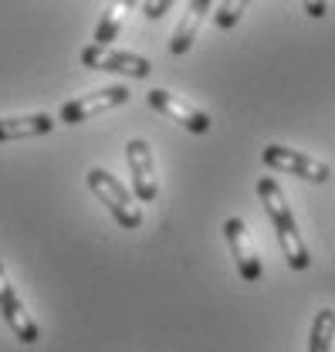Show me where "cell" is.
Listing matches in <instances>:
<instances>
[{
  "label": "cell",
  "instance_id": "52a82bcc",
  "mask_svg": "<svg viewBox=\"0 0 335 352\" xmlns=\"http://www.w3.org/2000/svg\"><path fill=\"white\" fill-rule=\"evenodd\" d=\"M126 163H129V173H132V193H136V200L139 204H153L160 197V176H156L153 146L146 139H129Z\"/></svg>",
  "mask_w": 335,
  "mask_h": 352
},
{
  "label": "cell",
  "instance_id": "5bb4252c",
  "mask_svg": "<svg viewBox=\"0 0 335 352\" xmlns=\"http://www.w3.org/2000/svg\"><path fill=\"white\" fill-rule=\"evenodd\" d=\"M248 7H251V0H220V7L213 10V24L224 28V31H230V28L241 24V17L248 14Z\"/></svg>",
  "mask_w": 335,
  "mask_h": 352
},
{
  "label": "cell",
  "instance_id": "ba28073f",
  "mask_svg": "<svg viewBox=\"0 0 335 352\" xmlns=\"http://www.w3.org/2000/svg\"><path fill=\"white\" fill-rule=\"evenodd\" d=\"M146 102L156 109V112H163L166 119H173V122H180L183 129L197 132V135H204V132H210V116L204 112V109H197L193 102H186V98H180V95H173V91H166V88H149L146 91Z\"/></svg>",
  "mask_w": 335,
  "mask_h": 352
},
{
  "label": "cell",
  "instance_id": "3957f363",
  "mask_svg": "<svg viewBox=\"0 0 335 352\" xmlns=\"http://www.w3.org/2000/svg\"><path fill=\"white\" fill-rule=\"evenodd\" d=\"M261 163H264L268 170H274V173L298 176V179H308V183H329V176H332L329 163H322V160H315V156H308V153H301V149H288V146H281V142L264 146Z\"/></svg>",
  "mask_w": 335,
  "mask_h": 352
},
{
  "label": "cell",
  "instance_id": "7a4b0ae2",
  "mask_svg": "<svg viewBox=\"0 0 335 352\" xmlns=\"http://www.w3.org/2000/svg\"><path fill=\"white\" fill-rule=\"evenodd\" d=\"M85 183H88V190L105 204V210L116 217L119 227H126V230H136V227H142V207L136 204V197L129 193L126 186L116 179V176L109 173V170H102V166H91L88 173H85Z\"/></svg>",
  "mask_w": 335,
  "mask_h": 352
},
{
  "label": "cell",
  "instance_id": "9a60e30c",
  "mask_svg": "<svg viewBox=\"0 0 335 352\" xmlns=\"http://www.w3.org/2000/svg\"><path fill=\"white\" fill-rule=\"evenodd\" d=\"M173 3H176V0H142V14H146L149 21H160Z\"/></svg>",
  "mask_w": 335,
  "mask_h": 352
},
{
  "label": "cell",
  "instance_id": "6da1fadb",
  "mask_svg": "<svg viewBox=\"0 0 335 352\" xmlns=\"http://www.w3.org/2000/svg\"><path fill=\"white\" fill-rule=\"evenodd\" d=\"M257 197H261L264 214H268L271 227H274V237L281 244V258L288 261L292 271H308L312 267V251H308V244L298 230V220H294L292 204H288L281 183L274 176H261L257 179Z\"/></svg>",
  "mask_w": 335,
  "mask_h": 352
},
{
  "label": "cell",
  "instance_id": "7c38bea8",
  "mask_svg": "<svg viewBox=\"0 0 335 352\" xmlns=\"http://www.w3.org/2000/svg\"><path fill=\"white\" fill-rule=\"evenodd\" d=\"M142 0H112L109 7H105V14L98 17V24H95V31H91V44H112L119 38V31H122V24H126V17L139 7Z\"/></svg>",
  "mask_w": 335,
  "mask_h": 352
},
{
  "label": "cell",
  "instance_id": "277c9868",
  "mask_svg": "<svg viewBox=\"0 0 335 352\" xmlns=\"http://www.w3.org/2000/svg\"><path fill=\"white\" fill-rule=\"evenodd\" d=\"M129 95H132V91H129L126 85H105V88H95V91H85V95L65 102V105L58 109V122H65V126H82V122L102 116V112H112V109L126 105Z\"/></svg>",
  "mask_w": 335,
  "mask_h": 352
},
{
  "label": "cell",
  "instance_id": "5b68a950",
  "mask_svg": "<svg viewBox=\"0 0 335 352\" xmlns=\"http://www.w3.org/2000/svg\"><path fill=\"white\" fill-rule=\"evenodd\" d=\"M0 318H3V325L14 332L17 342H24V346H38V339H41V325H38V318L28 311L24 298L17 295V288H14V281H10V274H7L3 264H0Z\"/></svg>",
  "mask_w": 335,
  "mask_h": 352
},
{
  "label": "cell",
  "instance_id": "8fae6325",
  "mask_svg": "<svg viewBox=\"0 0 335 352\" xmlns=\"http://www.w3.org/2000/svg\"><path fill=\"white\" fill-rule=\"evenodd\" d=\"M58 122L47 112H34V116H3L0 119V142H17V139H38L47 135Z\"/></svg>",
  "mask_w": 335,
  "mask_h": 352
},
{
  "label": "cell",
  "instance_id": "4fadbf2b",
  "mask_svg": "<svg viewBox=\"0 0 335 352\" xmlns=\"http://www.w3.org/2000/svg\"><path fill=\"white\" fill-rule=\"evenodd\" d=\"M335 339V311L332 308H318L312 318V332H308V352H332Z\"/></svg>",
  "mask_w": 335,
  "mask_h": 352
},
{
  "label": "cell",
  "instance_id": "30bf717a",
  "mask_svg": "<svg viewBox=\"0 0 335 352\" xmlns=\"http://www.w3.org/2000/svg\"><path fill=\"white\" fill-rule=\"evenodd\" d=\"M210 7H213V0H190L186 3V10H183V17H180V24H176V31L169 34V54H186L193 41L200 38V28H204V21H207Z\"/></svg>",
  "mask_w": 335,
  "mask_h": 352
},
{
  "label": "cell",
  "instance_id": "9c48e42d",
  "mask_svg": "<svg viewBox=\"0 0 335 352\" xmlns=\"http://www.w3.org/2000/svg\"><path fill=\"white\" fill-rule=\"evenodd\" d=\"M224 237H227V244H230V254H234V261H237V274L244 278V281H261V274H264V264H261V254H257V248H254V237L251 230H248V223L241 217H227L224 220Z\"/></svg>",
  "mask_w": 335,
  "mask_h": 352
},
{
  "label": "cell",
  "instance_id": "8992f818",
  "mask_svg": "<svg viewBox=\"0 0 335 352\" xmlns=\"http://www.w3.org/2000/svg\"><path fill=\"white\" fill-rule=\"evenodd\" d=\"M82 65L91 72H109V75H122V78H149V72H153L149 58H142L136 51H116L112 44H88L82 51Z\"/></svg>",
  "mask_w": 335,
  "mask_h": 352
},
{
  "label": "cell",
  "instance_id": "2e32d148",
  "mask_svg": "<svg viewBox=\"0 0 335 352\" xmlns=\"http://www.w3.org/2000/svg\"><path fill=\"white\" fill-rule=\"evenodd\" d=\"M301 7H305V14L315 17V21H322V17L329 14V0H301Z\"/></svg>",
  "mask_w": 335,
  "mask_h": 352
}]
</instances>
